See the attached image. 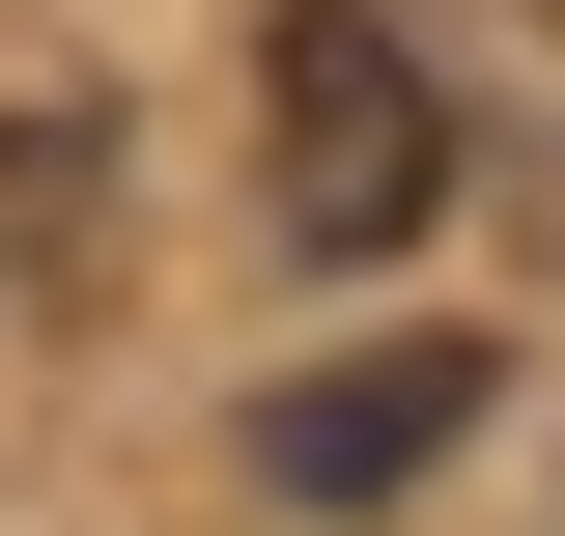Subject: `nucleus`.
Masks as SVG:
<instances>
[{"label": "nucleus", "instance_id": "2", "mask_svg": "<svg viewBox=\"0 0 565 536\" xmlns=\"http://www.w3.org/2000/svg\"><path fill=\"white\" fill-rule=\"evenodd\" d=\"M452 424H481V339H367V367L255 396V480L282 508H396V480H452Z\"/></svg>", "mask_w": 565, "mask_h": 536}, {"label": "nucleus", "instance_id": "1", "mask_svg": "<svg viewBox=\"0 0 565 536\" xmlns=\"http://www.w3.org/2000/svg\"><path fill=\"white\" fill-rule=\"evenodd\" d=\"M255 199H282V255H424L452 85H424L396 0H282V29H255Z\"/></svg>", "mask_w": 565, "mask_h": 536}]
</instances>
